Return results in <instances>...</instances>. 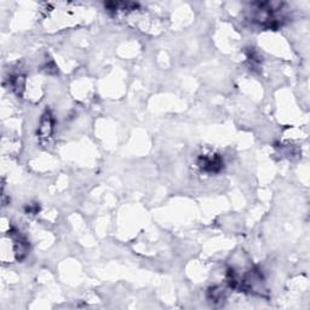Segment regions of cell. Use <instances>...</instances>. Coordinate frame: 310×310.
I'll return each instance as SVG.
<instances>
[{
    "mask_svg": "<svg viewBox=\"0 0 310 310\" xmlns=\"http://www.w3.org/2000/svg\"><path fill=\"white\" fill-rule=\"evenodd\" d=\"M222 159L218 155L208 154V155H201L198 159V166L201 170L207 171V172H217L222 168Z\"/></svg>",
    "mask_w": 310,
    "mask_h": 310,
    "instance_id": "obj_1",
    "label": "cell"
},
{
    "mask_svg": "<svg viewBox=\"0 0 310 310\" xmlns=\"http://www.w3.org/2000/svg\"><path fill=\"white\" fill-rule=\"evenodd\" d=\"M53 124H52V118L50 113H46L44 115V118L41 119L40 123V128H39V134H40V137L46 138L50 137L52 134V128H53Z\"/></svg>",
    "mask_w": 310,
    "mask_h": 310,
    "instance_id": "obj_2",
    "label": "cell"
}]
</instances>
